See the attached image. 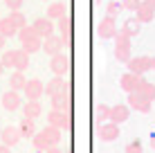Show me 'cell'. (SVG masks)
<instances>
[{"label": "cell", "mask_w": 155, "mask_h": 153, "mask_svg": "<svg viewBox=\"0 0 155 153\" xmlns=\"http://www.w3.org/2000/svg\"><path fill=\"white\" fill-rule=\"evenodd\" d=\"M97 34L99 38L104 41H110V38H117V18H110V16H104L101 18V23L97 25Z\"/></svg>", "instance_id": "5"}, {"label": "cell", "mask_w": 155, "mask_h": 153, "mask_svg": "<svg viewBox=\"0 0 155 153\" xmlns=\"http://www.w3.org/2000/svg\"><path fill=\"white\" fill-rule=\"evenodd\" d=\"M18 32H20V29L14 25V20L9 18V16H7V18H2V20H0V34H2L5 38H12V36H16Z\"/></svg>", "instance_id": "24"}, {"label": "cell", "mask_w": 155, "mask_h": 153, "mask_svg": "<svg viewBox=\"0 0 155 153\" xmlns=\"http://www.w3.org/2000/svg\"><path fill=\"white\" fill-rule=\"evenodd\" d=\"M9 18L14 20V25H16L18 29L27 27V18H25V14H23V12H12V14H9Z\"/></svg>", "instance_id": "31"}, {"label": "cell", "mask_w": 155, "mask_h": 153, "mask_svg": "<svg viewBox=\"0 0 155 153\" xmlns=\"http://www.w3.org/2000/svg\"><path fill=\"white\" fill-rule=\"evenodd\" d=\"M126 65H128V72L144 77L146 72H151V56H133Z\"/></svg>", "instance_id": "8"}, {"label": "cell", "mask_w": 155, "mask_h": 153, "mask_svg": "<svg viewBox=\"0 0 155 153\" xmlns=\"http://www.w3.org/2000/svg\"><path fill=\"white\" fill-rule=\"evenodd\" d=\"M140 32H142V23L137 18H128L126 23H124V27H121V34L130 36V38H133V36H137Z\"/></svg>", "instance_id": "26"}, {"label": "cell", "mask_w": 155, "mask_h": 153, "mask_svg": "<svg viewBox=\"0 0 155 153\" xmlns=\"http://www.w3.org/2000/svg\"><path fill=\"white\" fill-rule=\"evenodd\" d=\"M50 70L54 72L56 77H65L68 72H70V56L63 54V52L54 54V56H52V61H50Z\"/></svg>", "instance_id": "7"}, {"label": "cell", "mask_w": 155, "mask_h": 153, "mask_svg": "<svg viewBox=\"0 0 155 153\" xmlns=\"http://www.w3.org/2000/svg\"><path fill=\"white\" fill-rule=\"evenodd\" d=\"M137 92L142 95V97H146V99H155V83H151V81H146V79H144V81L140 83V88H137Z\"/></svg>", "instance_id": "29"}, {"label": "cell", "mask_w": 155, "mask_h": 153, "mask_svg": "<svg viewBox=\"0 0 155 153\" xmlns=\"http://www.w3.org/2000/svg\"><path fill=\"white\" fill-rule=\"evenodd\" d=\"M2 108L9 110V113L23 108V95H20L18 90H7L2 95Z\"/></svg>", "instance_id": "11"}, {"label": "cell", "mask_w": 155, "mask_h": 153, "mask_svg": "<svg viewBox=\"0 0 155 153\" xmlns=\"http://www.w3.org/2000/svg\"><path fill=\"white\" fill-rule=\"evenodd\" d=\"M68 12H65V5L63 2H54V5H50L47 7V18L50 20H58V18H63Z\"/></svg>", "instance_id": "28"}, {"label": "cell", "mask_w": 155, "mask_h": 153, "mask_svg": "<svg viewBox=\"0 0 155 153\" xmlns=\"http://www.w3.org/2000/svg\"><path fill=\"white\" fill-rule=\"evenodd\" d=\"M142 0H121V5H124V9H130V12H135L137 7H140Z\"/></svg>", "instance_id": "34"}, {"label": "cell", "mask_w": 155, "mask_h": 153, "mask_svg": "<svg viewBox=\"0 0 155 153\" xmlns=\"http://www.w3.org/2000/svg\"><path fill=\"white\" fill-rule=\"evenodd\" d=\"M0 153H12V146H5L2 144V146H0Z\"/></svg>", "instance_id": "35"}, {"label": "cell", "mask_w": 155, "mask_h": 153, "mask_svg": "<svg viewBox=\"0 0 155 153\" xmlns=\"http://www.w3.org/2000/svg\"><path fill=\"white\" fill-rule=\"evenodd\" d=\"M97 135L101 138V142H115L117 138H119V124H115V122H104V124H99Z\"/></svg>", "instance_id": "10"}, {"label": "cell", "mask_w": 155, "mask_h": 153, "mask_svg": "<svg viewBox=\"0 0 155 153\" xmlns=\"http://www.w3.org/2000/svg\"><path fill=\"white\" fill-rule=\"evenodd\" d=\"M20 128L18 126H7V128H2V133H0V140H2L5 146H16L20 142Z\"/></svg>", "instance_id": "18"}, {"label": "cell", "mask_w": 155, "mask_h": 153, "mask_svg": "<svg viewBox=\"0 0 155 153\" xmlns=\"http://www.w3.org/2000/svg\"><path fill=\"white\" fill-rule=\"evenodd\" d=\"M0 133H2V128H0Z\"/></svg>", "instance_id": "41"}, {"label": "cell", "mask_w": 155, "mask_h": 153, "mask_svg": "<svg viewBox=\"0 0 155 153\" xmlns=\"http://www.w3.org/2000/svg\"><path fill=\"white\" fill-rule=\"evenodd\" d=\"M18 128H20V135H23V138H27V140L36 135V124H34V119H27V117H25L23 122L18 124Z\"/></svg>", "instance_id": "27"}, {"label": "cell", "mask_w": 155, "mask_h": 153, "mask_svg": "<svg viewBox=\"0 0 155 153\" xmlns=\"http://www.w3.org/2000/svg\"><path fill=\"white\" fill-rule=\"evenodd\" d=\"M45 2H47V0H45Z\"/></svg>", "instance_id": "43"}, {"label": "cell", "mask_w": 155, "mask_h": 153, "mask_svg": "<svg viewBox=\"0 0 155 153\" xmlns=\"http://www.w3.org/2000/svg\"><path fill=\"white\" fill-rule=\"evenodd\" d=\"M68 153H70V151H68Z\"/></svg>", "instance_id": "42"}, {"label": "cell", "mask_w": 155, "mask_h": 153, "mask_svg": "<svg viewBox=\"0 0 155 153\" xmlns=\"http://www.w3.org/2000/svg\"><path fill=\"white\" fill-rule=\"evenodd\" d=\"M128 117H130V106H128V104H117V106H110V122L124 124Z\"/></svg>", "instance_id": "17"}, {"label": "cell", "mask_w": 155, "mask_h": 153, "mask_svg": "<svg viewBox=\"0 0 155 153\" xmlns=\"http://www.w3.org/2000/svg\"><path fill=\"white\" fill-rule=\"evenodd\" d=\"M5 68L9 70H18V72H25L29 68V54L20 47V50H7L2 56H0Z\"/></svg>", "instance_id": "2"}, {"label": "cell", "mask_w": 155, "mask_h": 153, "mask_svg": "<svg viewBox=\"0 0 155 153\" xmlns=\"http://www.w3.org/2000/svg\"><path fill=\"white\" fill-rule=\"evenodd\" d=\"M18 38H20V45L27 54H34V52L43 50V38L34 32V27H23L18 32Z\"/></svg>", "instance_id": "3"}, {"label": "cell", "mask_w": 155, "mask_h": 153, "mask_svg": "<svg viewBox=\"0 0 155 153\" xmlns=\"http://www.w3.org/2000/svg\"><path fill=\"white\" fill-rule=\"evenodd\" d=\"M128 106L133 110H137V113H151L153 101L146 99V97H142L140 92H133V95H128Z\"/></svg>", "instance_id": "12"}, {"label": "cell", "mask_w": 155, "mask_h": 153, "mask_svg": "<svg viewBox=\"0 0 155 153\" xmlns=\"http://www.w3.org/2000/svg\"><path fill=\"white\" fill-rule=\"evenodd\" d=\"M31 27H34V32L41 36V38H47L50 34H54V23H52L50 18H36L34 23H31Z\"/></svg>", "instance_id": "16"}, {"label": "cell", "mask_w": 155, "mask_h": 153, "mask_svg": "<svg viewBox=\"0 0 155 153\" xmlns=\"http://www.w3.org/2000/svg\"><path fill=\"white\" fill-rule=\"evenodd\" d=\"M58 142H61V128L52 124H47L43 131H36V135L31 138V144L38 153H45L50 146H58Z\"/></svg>", "instance_id": "1"}, {"label": "cell", "mask_w": 155, "mask_h": 153, "mask_svg": "<svg viewBox=\"0 0 155 153\" xmlns=\"http://www.w3.org/2000/svg\"><path fill=\"white\" fill-rule=\"evenodd\" d=\"M135 18L140 20V23H151V20L155 18V5H151L148 0H142L140 7L135 9Z\"/></svg>", "instance_id": "15"}, {"label": "cell", "mask_w": 155, "mask_h": 153, "mask_svg": "<svg viewBox=\"0 0 155 153\" xmlns=\"http://www.w3.org/2000/svg\"><path fill=\"white\" fill-rule=\"evenodd\" d=\"M65 88H68L65 79H63V77H54L52 81H47V86H45V95H47V97H54V95L63 92Z\"/></svg>", "instance_id": "20"}, {"label": "cell", "mask_w": 155, "mask_h": 153, "mask_svg": "<svg viewBox=\"0 0 155 153\" xmlns=\"http://www.w3.org/2000/svg\"><path fill=\"white\" fill-rule=\"evenodd\" d=\"M92 119H94V124L110 122V106H106V104H94V108H92Z\"/></svg>", "instance_id": "21"}, {"label": "cell", "mask_w": 155, "mask_h": 153, "mask_svg": "<svg viewBox=\"0 0 155 153\" xmlns=\"http://www.w3.org/2000/svg\"><path fill=\"white\" fill-rule=\"evenodd\" d=\"M25 0H5V5H7L12 12H20V7H23Z\"/></svg>", "instance_id": "33"}, {"label": "cell", "mask_w": 155, "mask_h": 153, "mask_svg": "<svg viewBox=\"0 0 155 153\" xmlns=\"http://www.w3.org/2000/svg\"><path fill=\"white\" fill-rule=\"evenodd\" d=\"M130 50H133V43H130V36H126V34H117V38H115V59L117 61H121V63H128L133 59V54H130Z\"/></svg>", "instance_id": "4"}, {"label": "cell", "mask_w": 155, "mask_h": 153, "mask_svg": "<svg viewBox=\"0 0 155 153\" xmlns=\"http://www.w3.org/2000/svg\"><path fill=\"white\" fill-rule=\"evenodd\" d=\"M148 2H151V5H155V0H148Z\"/></svg>", "instance_id": "40"}, {"label": "cell", "mask_w": 155, "mask_h": 153, "mask_svg": "<svg viewBox=\"0 0 155 153\" xmlns=\"http://www.w3.org/2000/svg\"><path fill=\"white\" fill-rule=\"evenodd\" d=\"M148 142H151V149H155V133L151 135V140H148Z\"/></svg>", "instance_id": "36"}, {"label": "cell", "mask_w": 155, "mask_h": 153, "mask_svg": "<svg viewBox=\"0 0 155 153\" xmlns=\"http://www.w3.org/2000/svg\"><path fill=\"white\" fill-rule=\"evenodd\" d=\"M52 99V108H56V110H65V113H70V106H72V99H70V90H63V92H58L54 95V97H50Z\"/></svg>", "instance_id": "19"}, {"label": "cell", "mask_w": 155, "mask_h": 153, "mask_svg": "<svg viewBox=\"0 0 155 153\" xmlns=\"http://www.w3.org/2000/svg\"><path fill=\"white\" fill-rule=\"evenodd\" d=\"M2 47H5V36L0 34V50H2Z\"/></svg>", "instance_id": "37"}, {"label": "cell", "mask_w": 155, "mask_h": 153, "mask_svg": "<svg viewBox=\"0 0 155 153\" xmlns=\"http://www.w3.org/2000/svg\"><path fill=\"white\" fill-rule=\"evenodd\" d=\"M126 153H144V149H142V142H140V140H133L130 144L126 146Z\"/></svg>", "instance_id": "32"}, {"label": "cell", "mask_w": 155, "mask_h": 153, "mask_svg": "<svg viewBox=\"0 0 155 153\" xmlns=\"http://www.w3.org/2000/svg\"><path fill=\"white\" fill-rule=\"evenodd\" d=\"M41 113H43L41 101H27V104H23V115H25L27 119H36Z\"/></svg>", "instance_id": "25"}, {"label": "cell", "mask_w": 155, "mask_h": 153, "mask_svg": "<svg viewBox=\"0 0 155 153\" xmlns=\"http://www.w3.org/2000/svg\"><path fill=\"white\" fill-rule=\"evenodd\" d=\"M2 70H5V65H2V61H0V77H2Z\"/></svg>", "instance_id": "39"}, {"label": "cell", "mask_w": 155, "mask_h": 153, "mask_svg": "<svg viewBox=\"0 0 155 153\" xmlns=\"http://www.w3.org/2000/svg\"><path fill=\"white\" fill-rule=\"evenodd\" d=\"M25 83H27V79H25V72H18V70H14L12 72V77H9V90H23L25 88Z\"/></svg>", "instance_id": "23"}, {"label": "cell", "mask_w": 155, "mask_h": 153, "mask_svg": "<svg viewBox=\"0 0 155 153\" xmlns=\"http://www.w3.org/2000/svg\"><path fill=\"white\" fill-rule=\"evenodd\" d=\"M58 32H61V38L63 41H65V43H70V41H72V18H70V16H63V18H58Z\"/></svg>", "instance_id": "22"}, {"label": "cell", "mask_w": 155, "mask_h": 153, "mask_svg": "<svg viewBox=\"0 0 155 153\" xmlns=\"http://www.w3.org/2000/svg\"><path fill=\"white\" fill-rule=\"evenodd\" d=\"M151 70H155V56H151Z\"/></svg>", "instance_id": "38"}, {"label": "cell", "mask_w": 155, "mask_h": 153, "mask_svg": "<svg viewBox=\"0 0 155 153\" xmlns=\"http://www.w3.org/2000/svg\"><path fill=\"white\" fill-rule=\"evenodd\" d=\"M142 81H144V77L133 75V72H126V75H121V79H119V86H121V90H124V92L133 95V92H137V88H140Z\"/></svg>", "instance_id": "13"}, {"label": "cell", "mask_w": 155, "mask_h": 153, "mask_svg": "<svg viewBox=\"0 0 155 153\" xmlns=\"http://www.w3.org/2000/svg\"><path fill=\"white\" fill-rule=\"evenodd\" d=\"M121 9H124L121 0H110V2L106 5V16H110V18H117V16L121 14Z\"/></svg>", "instance_id": "30"}, {"label": "cell", "mask_w": 155, "mask_h": 153, "mask_svg": "<svg viewBox=\"0 0 155 153\" xmlns=\"http://www.w3.org/2000/svg\"><path fill=\"white\" fill-rule=\"evenodd\" d=\"M47 124L56 126V128H70V113H65V110H56L52 108V113H47Z\"/></svg>", "instance_id": "9"}, {"label": "cell", "mask_w": 155, "mask_h": 153, "mask_svg": "<svg viewBox=\"0 0 155 153\" xmlns=\"http://www.w3.org/2000/svg\"><path fill=\"white\" fill-rule=\"evenodd\" d=\"M63 45H65V41H63L61 36H56V34H50L47 38H43V52L50 54V56L58 54V52L63 50Z\"/></svg>", "instance_id": "14"}, {"label": "cell", "mask_w": 155, "mask_h": 153, "mask_svg": "<svg viewBox=\"0 0 155 153\" xmlns=\"http://www.w3.org/2000/svg\"><path fill=\"white\" fill-rule=\"evenodd\" d=\"M23 95L27 97V101H38L43 95H45V83L41 79H29L23 88Z\"/></svg>", "instance_id": "6"}]
</instances>
